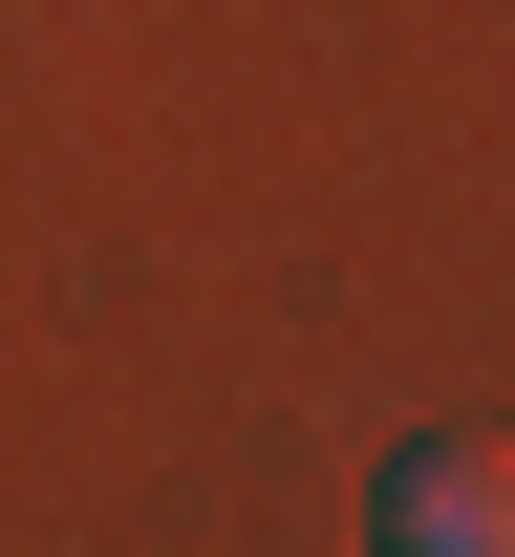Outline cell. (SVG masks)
Here are the masks:
<instances>
[{"instance_id": "1", "label": "cell", "mask_w": 515, "mask_h": 557, "mask_svg": "<svg viewBox=\"0 0 515 557\" xmlns=\"http://www.w3.org/2000/svg\"><path fill=\"white\" fill-rule=\"evenodd\" d=\"M366 536H387V557H494V536H515L494 429H408V450H387V493H366Z\"/></svg>"}]
</instances>
